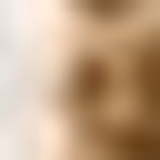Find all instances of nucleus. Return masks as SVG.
Segmentation results:
<instances>
[{
    "instance_id": "f257e3e1",
    "label": "nucleus",
    "mask_w": 160,
    "mask_h": 160,
    "mask_svg": "<svg viewBox=\"0 0 160 160\" xmlns=\"http://www.w3.org/2000/svg\"><path fill=\"white\" fill-rule=\"evenodd\" d=\"M140 80H150V100H160V50H150V60H140Z\"/></svg>"
},
{
    "instance_id": "f03ea898",
    "label": "nucleus",
    "mask_w": 160,
    "mask_h": 160,
    "mask_svg": "<svg viewBox=\"0 0 160 160\" xmlns=\"http://www.w3.org/2000/svg\"><path fill=\"white\" fill-rule=\"evenodd\" d=\"M90 10H130V0H90Z\"/></svg>"
}]
</instances>
